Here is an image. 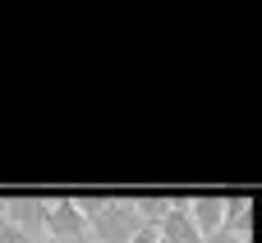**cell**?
<instances>
[{"instance_id":"cell-6","label":"cell","mask_w":262,"mask_h":243,"mask_svg":"<svg viewBox=\"0 0 262 243\" xmlns=\"http://www.w3.org/2000/svg\"><path fill=\"white\" fill-rule=\"evenodd\" d=\"M249 211H253V202H249V198H230V202H226V221H221V230H230V234H244V239H249V230H253V225H249Z\"/></svg>"},{"instance_id":"cell-9","label":"cell","mask_w":262,"mask_h":243,"mask_svg":"<svg viewBox=\"0 0 262 243\" xmlns=\"http://www.w3.org/2000/svg\"><path fill=\"white\" fill-rule=\"evenodd\" d=\"M129 243H157V230H152V225H143V230H138Z\"/></svg>"},{"instance_id":"cell-4","label":"cell","mask_w":262,"mask_h":243,"mask_svg":"<svg viewBox=\"0 0 262 243\" xmlns=\"http://www.w3.org/2000/svg\"><path fill=\"white\" fill-rule=\"evenodd\" d=\"M157 239H161V243H198L203 234L193 230V221H189V207H184V202H170L166 221L157 225Z\"/></svg>"},{"instance_id":"cell-2","label":"cell","mask_w":262,"mask_h":243,"mask_svg":"<svg viewBox=\"0 0 262 243\" xmlns=\"http://www.w3.org/2000/svg\"><path fill=\"white\" fill-rule=\"evenodd\" d=\"M41 234H51V239H88V221H83V211L74 207V198H55V202H46Z\"/></svg>"},{"instance_id":"cell-7","label":"cell","mask_w":262,"mask_h":243,"mask_svg":"<svg viewBox=\"0 0 262 243\" xmlns=\"http://www.w3.org/2000/svg\"><path fill=\"white\" fill-rule=\"evenodd\" d=\"M0 243H37L32 234H23L18 225H9V221H0Z\"/></svg>"},{"instance_id":"cell-10","label":"cell","mask_w":262,"mask_h":243,"mask_svg":"<svg viewBox=\"0 0 262 243\" xmlns=\"http://www.w3.org/2000/svg\"><path fill=\"white\" fill-rule=\"evenodd\" d=\"M157 243H161V239H157Z\"/></svg>"},{"instance_id":"cell-3","label":"cell","mask_w":262,"mask_h":243,"mask_svg":"<svg viewBox=\"0 0 262 243\" xmlns=\"http://www.w3.org/2000/svg\"><path fill=\"white\" fill-rule=\"evenodd\" d=\"M0 221L18 225L23 234L37 239V230H41V221H46V202H41V198H14V202H0Z\"/></svg>"},{"instance_id":"cell-1","label":"cell","mask_w":262,"mask_h":243,"mask_svg":"<svg viewBox=\"0 0 262 243\" xmlns=\"http://www.w3.org/2000/svg\"><path fill=\"white\" fill-rule=\"evenodd\" d=\"M138 230H143V225H138L134 202H129V198H120V202H115V198H106V207L88 221V234H92L97 243H129Z\"/></svg>"},{"instance_id":"cell-5","label":"cell","mask_w":262,"mask_h":243,"mask_svg":"<svg viewBox=\"0 0 262 243\" xmlns=\"http://www.w3.org/2000/svg\"><path fill=\"white\" fill-rule=\"evenodd\" d=\"M184 207H189V221H193L198 234H212V230H221V221H226V198H193V202H184Z\"/></svg>"},{"instance_id":"cell-8","label":"cell","mask_w":262,"mask_h":243,"mask_svg":"<svg viewBox=\"0 0 262 243\" xmlns=\"http://www.w3.org/2000/svg\"><path fill=\"white\" fill-rule=\"evenodd\" d=\"M198 243H249L244 234H230V230H212V234H203Z\"/></svg>"}]
</instances>
